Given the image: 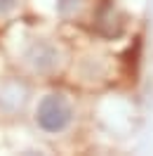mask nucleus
Returning <instances> with one entry per match:
<instances>
[{
    "instance_id": "f257e3e1",
    "label": "nucleus",
    "mask_w": 153,
    "mask_h": 156,
    "mask_svg": "<svg viewBox=\"0 0 153 156\" xmlns=\"http://www.w3.org/2000/svg\"><path fill=\"white\" fill-rule=\"evenodd\" d=\"M36 121L45 133H64L73 121V109L64 95H47L40 99Z\"/></svg>"
},
{
    "instance_id": "f03ea898",
    "label": "nucleus",
    "mask_w": 153,
    "mask_h": 156,
    "mask_svg": "<svg viewBox=\"0 0 153 156\" xmlns=\"http://www.w3.org/2000/svg\"><path fill=\"white\" fill-rule=\"evenodd\" d=\"M26 59H29V64L36 71L45 73V71H52L59 64V50L52 43H47V40H36L26 50Z\"/></svg>"
},
{
    "instance_id": "7ed1b4c3",
    "label": "nucleus",
    "mask_w": 153,
    "mask_h": 156,
    "mask_svg": "<svg viewBox=\"0 0 153 156\" xmlns=\"http://www.w3.org/2000/svg\"><path fill=\"white\" fill-rule=\"evenodd\" d=\"M83 2H85V0H57V10H59V14L71 17V14H76V12L83 7Z\"/></svg>"
},
{
    "instance_id": "20e7f679",
    "label": "nucleus",
    "mask_w": 153,
    "mask_h": 156,
    "mask_svg": "<svg viewBox=\"0 0 153 156\" xmlns=\"http://www.w3.org/2000/svg\"><path fill=\"white\" fill-rule=\"evenodd\" d=\"M17 0H0V14H7L10 10H14Z\"/></svg>"
}]
</instances>
